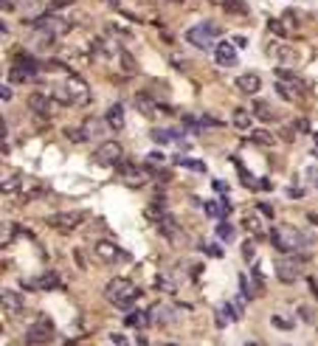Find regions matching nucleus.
<instances>
[{
  "mask_svg": "<svg viewBox=\"0 0 318 346\" xmlns=\"http://www.w3.org/2000/svg\"><path fill=\"white\" fill-rule=\"evenodd\" d=\"M239 281H242V296L245 298H253V290L248 287V276H239Z\"/></svg>",
  "mask_w": 318,
  "mask_h": 346,
  "instance_id": "38",
  "label": "nucleus"
},
{
  "mask_svg": "<svg viewBox=\"0 0 318 346\" xmlns=\"http://www.w3.org/2000/svg\"><path fill=\"white\" fill-rule=\"evenodd\" d=\"M34 31H37L40 37H45V40H56V37L68 34V31L74 28V23L68 17H62L59 12H48V14H37V20H34Z\"/></svg>",
  "mask_w": 318,
  "mask_h": 346,
  "instance_id": "4",
  "label": "nucleus"
},
{
  "mask_svg": "<svg viewBox=\"0 0 318 346\" xmlns=\"http://www.w3.org/2000/svg\"><path fill=\"white\" fill-rule=\"evenodd\" d=\"M138 296H141V290L127 279H113L104 287V298L110 304H116L118 310H133V304L138 301Z\"/></svg>",
  "mask_w": 318,
  "mask_h": 346,
  "instance_id": "3",
  "label": "nucleus"
},
{
  "mask_svg": "<svg viewBox=\"0 0 318 346\" xmlns=\"http://www.w3.org/2000/svg\"><path fill=\"white\" fill-rule=\"evenodd\" d=\"M20 188H23V175L6 172V175H3V195L6 197H20Z\"/></svg>",
  "mask_w": 318,
  "mask_h": 346,
  "instance_id": "22",
  "label": "nucleus"
},
{
  "mask_svg": "<svg viewBox=\"0 0 318 346\" xmlns=\"http://www.w3.org/2000/svg\"><path fill=\"white\" fill-rule=\"evenodd\" d=\"M104 127H107V121H104V118H96V115L85 118V124H82V133H85V141H96V138H102Z\"/></svg>",
  "mask_w": 318,
  "mask_h": 346,
  "instance_id": "19",
  "label": "nucleus"
},
{
  "mask_svg": "<svg viewBox=\"0 0 318 346\" xmlns=\"http://www.w3.org/2000/svg\"><path fill=\"white\" fill-rule=\"evenodd\" d=\"M56 104H59V102H56V99H51L48 93H34V96H28V107H31V113L43 115V118L54 115Z\"/></svg>",
  "mask_w": 318,
  "mask_h": 346,
  "instance_id": "14",
  "label": "nucleus"
},
{
  "mask_svg": "<svg viewBox=\"0 0 318 346\" xmlns=\"http://www.w3.org/2000/svg\"><path fill=\"white\" fill-rule=\"evenodd\" d=\"M304 90H307L304 79H299V76L290 73V71L276 68V93H279L281 99H288V102H301Z\"/></svg>",
  "mask_w": 318,
  "mask_h": 346,
  "instance_id": "6",
  "label": "nucleus"
},
{
  "mask_svg": "<svg viewBox=\"0 0 318 346\" xmlns=\"http://www.w3.org/2000/svg\"><path fill=\"white\" fill-rule=\"evenodd\" d=\"M234 127L239 130V133H251V124H253V113H248V110H234Z\"/></svg>",
  "mask_w": 318,
  "mask_h": 346,
  "instance_id": "23",
  "label": "nucleus"
},
{
  "mask_svg": "<svg viewBox=\"0 0 318 346\" xmlns=\"http://www.w3.org/2000/svg\"><path fill=\"white\" fill-rule=\"evenodd\" d=\"M48 96L56 99L59 104H79V107H85V104L90 102V87H87V82L82 79V76L65 73L62 79H56L54 85L48 87Z\"/></svg>",
  "mask_w": 318,
  "mask_h": 346,
  "instance_id": "1",
  "label": "nucleus"
},
{
  "mask_svg": "<svg viewBox=\"0 0 318 346\" xmlns=\"http://www.w3.org/2000/svg\"><path fill=\"white\" fill-rule=\"evenodd\" d=\"M214 59H217V65H222V68L237 65V48H234L228 40H220L217 48H214Z\"/></svg>",
  "mask_w": 318,
  "mask_h": 346,
  "instance_id": "16",
  "label": "nucleus"
},
{
  "mask_svg": "<svg viewBox=\"0 0 318 346\" xmlns=\"http://www.w3.org/2000/svg\"><path fill=\"white\" fill-rule=\"evenodd\" d=\"M93 51L102 54V56H110V59H118L124 48L116 43V40H110V37H96V40H93Z\"/></svg>",
  "mask_w": 318,
  "mask_h": 346,
  "instance_id": "15",
  "label": "nucleus"
},
{
  "mask_svg": "<svg viewBox=\"0 0 318 346\" xmlns=\"http://www.w3.org/2000/svg\"><path fill=\"white\" fill-rule=\"evenodd\" d=\"M152 138L158 144H169V141H183V133H178V130H152Z\"/></svg>",
  "mask_w": 318,
  "mask_h": 346,
  "instance_id": "27",
  "label": "nucleus"
},
{
  "mask_svg": "<svg viewBox=\"0 0 318 346\" xmlns=\"http://www.w3.org/2000/svg\"><path fill=\"white\" fill-rule=\"evenodd\" d=\"M251 138L257 141V144H262V146H273V144H276V138L268 133V130H253Z\"/></svg>",
  "mask_w": 318,
  "mask_h": 346,
  "instance_id": "31",
  "label": "nucleus"
},
{
  "mask_svg": "<svg viewBox=\"0 0 318 346\" xmlns=\"http://www.w3.org/2000/svg\"><path fill=\"white\" fill-rule=\"evenodd\" d=\"M25 340H28L31 346H45L54 340V327H51L48 318H40L37 324H31L28 332H25Z\"/></svg>",
  "mask_w": 318,
  "mask_h": 346,
  "instance_id": "11",
  "label": "nucleus"
},
{
  "mask_svg": "<svg viewBox=\"0 0 318 346\" xmlns=\"http://www.w3.org/2000/svg\"><path fill=\"white\" fill-rule=\"evenodd\" d=\"M301 273H304V262L299 259V256H281L279 262H276V276H279L284 285H293V281L301 279Z\"/></svg>",
  "mask_w": 318,
  "mask_h": 346,
  "instance_id": "8",
  "label": "nucleus"
},
{
  "mask_svg": "<svg viewBox=\"0 0 318 346\" xmlns=\"http://www.w3.org/2000/svg\"><path fill=\"white\" fill-rule=\"evenodd\" d=\"M74 259H76L79 267H85V254H82V250H74Z\"/></svg>",
  "mask_w": 318,
  "mask_h": 346,
  "instance_id": "43",
  "label": "nucleus"
},
{
  "mask_svg": "<svg viewBox=\"0 0 318 346\" xmlns=\"http://www.w3.org/2000/svg\"><path fill=\"white\" fill-rule=\"evenodd\" d=\"M270 31H276V34H281V37H284V25H279L276 20H270Z\"/></svg>",
  "mask_w": 318,
  "mask_h": 346,
  "instance_id": "41",
  "label": "nucleus"
},
{
  "mask_svg": "<svg viewBox=\"0 0 318 346\" xmlns=\"http://www.w3.org/2000/svg\"><path fill=\"white\" fill-rule=\"evenodd\" d=\"M43 68H45V71H51V73H68L65 62H56V59H48Z\"/></svg>",
  "mask_w": 318,
  "mask_h": 346,
  "instance_id": "34",
  "label": "nucleus"
},
{
  "mask_svg": "<svg viewBox=\"0 0 318 346\" xmlns=\"http://www.w3.org/2000/svg\"><path fill=\"white\" fill-rule=\"evenodd\" d=\"M0 298H3V312H6V316H17V312L23 310V298H20L17 293H12L9 287L0 293Z\"/></svg>",
  "mask_w": 318,
  "mask_h": 346,
  "instance_id": "20",
  "label": "nucleus"
},
{
  "mask_svg": "<svg viewBox=\"0 0 318 346\" xmlns=\"http://www.w3.org/2000/svg\"><path fill=\"white\" fill-rule=\"evenodd\" d=\"M203 248H206L211 256H222V248H217V245H203Z\"/></svg>",
  "mask_w": 318,
  "mask_h": 346,
  "instance_id": "40",
  "label": "nucleus"
},
{
  "mask_svg": "<svg viewBox=\"0 0 318 346\" xmlns=\"http://www.w3.org/2000/svg\"><path fill=\"white\" fill-rule=\"evenodd\" d=\"M310 219H312V223H315V225H318V214H310Z\"/></svg>",
  "mask_w": 318,
  "mask_h": 346,
  "instance_id": "48",
  "label": "nucleus"
},
{
  "mask_svg": "<svg viewBox=\"0 0 318 346\" xmlns=\"http://www.w3.org/2000/svg\"><path fill=\"white\" fill-rule=\"evenodd\" d=\"M155 318H158L161 324H166V321H175V312H172L169 307H155Z\"/></svg>",
  "mask_w": 318,
  "mask_h": 346,
  "instance_id": "32",
  "label": "nucleus"
},
{
  "mask_svg": "<svg viewBox=\"0 0 318 346\" xmlns=\"http://www.w3.org/2000/svg\"><path fill=\"white\" fill-rule=\"evenodd\" d=\"M296 127H299L301 133H307V130H310V121H307V118H304V121H296Z\"/></svg>",
  "mask_w": 318,
  "mask_h": 346,
  "instance_id": "46",
  "label": "nucleus"
},
{
  "mask_svg": "<svg viewBox=\"0 0 318 346\" xmlns=\"http://www.w3.org/2000/svg\"><path fill=\"white\" fill-rule=\"evenodd\" d=\"M237 90L245 93V96H257L259 87H262V79H259V73H242V76H237Z\"/></svg>",
  "mask_w": 318,
  "mask_h": 346,
  "instance_id": "18",
  "label": "nucleus"
},
{
  "mask_svg": "<svg viewBox=\"0 0 318 346\" xmlns=\"http://www.w3.org/2000/svg\"><path fill=\"white\" fill-rule=\"evenodd\" d=\"M251 113H253V118H259V121H268V124H273L276 118H279V115L270 110V104H265V102H257Z\"/></svg>",
  "mask_w": 318,
  "mask_h": 346,
  "instance_id": "26",
  "label": "nucleus"
},
{
  "mask_svg": "<svg viewBox=\"0 0 318 346\" xmlns=\"http://www.w3.org/2000/svg\"><path fill=\"white\" fill-rule=\"evenodd\" d=\"M217 34H220V25H217L214 20H203V23L192 25V28L186 31V43L200 48V51H208V48H217L214 45Z\"/></svg>",
  "mask_w": 318,
  "mask_h": 346,
  "instance_id": "5",
  "label": "nucleus"
},
{
  "mask_svg": "<svg viewBox=\"0 0 318 346\" xmlns=\"http://www.w3.org/2000/svg\"><path fill=\"white\" fill-rule=\"evenodd\" d=\"M217 3H228V0H217Z\"/></svg>",
  "mask_w": 318,
  "mask_h": 346,
  "instance_id": "50",
  "label": "nucleus"
},
{
  "mask_svg": "<svg viewBox=\"0 0 318 346\" xmlns=\"http://www.w3.org/2000/svg\"><path fill=\"white\" fill-rule=\"evenodd\" d=\"M71 3H74V0H51V6H54V9H62V6H71Z\"/></svg>",
  "mask_w": 318,
  "mask_h": 346,
  "instance_id": "42",
  "label": "nucleus"
},
{
  "mask_svg": "<svg viewBox=\"0 0 318 346\" xmlns=\"http://www.w3.org/2000/svg\"><path fill=\"white\" fill-rule=\"evenodd\" d=\"M214 231H217V237H220L222 242H231L234 239V228H231V223H226V219H220Z\"/></svg>",
  "mask_w": 318,
  "mask_h": 346,
  "instance_id": "30",
  "label": "nucleus"
},
{
  "mask_svg": "<svg viewBox=\"0 0 318 346\" xmlns=\"http://www.w3.org/2000/svg\"><path fill=\"white\" fill-rule=\"evenodd\" d=\"M270 242H273V248L281 250V254H299V250L310 248V239H307L299 228H293V225H276V228L270 231Z\"/></svg>",
  "mask_w": 318,
  "mask_h": 346,
  "instance_id": "2",
  "label": "nucleus"
},
{
  "mask_svg": "<svg viewBox=\"0 0 318 346\" xmlns=\"http://www.w3.org/2000/svg\"><path fill=\"white\" fill-rule=\"evenodd\" d=\"M259 211H262V214H265V217H273V208H270V206H268V203H262V206H259Z\"/></svg>",
  "mask_w": 318,
  "mask_h": 346,
  "instance_id": "45",
  "label": "nucleus"
},
{
  "mask_svg": "<svg viewBox=\"0 0 318 346\" xmlns=\"http://www.w3.org/2000/svg\"><path fill=\"white\" fill-rule=\"evenodd\" d=\"M48 225L56 231H62V234H68V231H74L82 225V214H74V211H62V214H51L48 217Z\"/></svg>",
  "mask_w": 318,
  "mask_h": 346,
  "instance_id": "13",
  "label": "nucleus"
},
{
  "mask_svg": "<svg viewBox=\"0 0 318 346\" xmlns=\"http://www.w3.org/2000/svg\"><path fill=\"white\" fill-rule=\"evenodd\" d=\"M104 121H107V127H110L113 133H121L124 130V104H113V107L107 110V115H104Z\"/></svg>",
  "mask_w": 318,
  "mask_h": 346,
  "instance_id": "21",
  "label": "nucleus"
},
{
  "mask_svg": "<svg viewBox=\"0 0 318 346\" xmlns=\"http://www.w3.org/2000/svg\"><path fill=\"white\" fill-rule=\"evenodd\" d=\"M118 177H121L127 186L138 188L152 177V172H149L147 166H138V164H133V161H124V164H118Z\"/></svg>",
  "mask_w": 318,
  "mask_h": 346,
  "instance_id": "9",
  "label": "nucleus"
},
{
  "mask_svg": "<svg viewBox=\"0 0 318 346\" xmlns=\"http://www.w3.org/2000/svg\"><path fill=\"white\" fill-rule=\"evenodd\" d=\"M113 340H116V346H127V338H121V335H116Z\"/></svg>",
  "mask_w": 318,
  "mask_h": 346,
  "instance_id": "47",
  "label": "nucleus"
},
{
  "mask_svg": "<svg viewBox=\"0 0 318 346\" xmlns=\"http://www.w3.org/2000/svg\"><path fill=\"white\" fill-rule=\"evenodd\" d=\"M40 62L34 59V56H25V54H20L17 59L12 62V71H9V79L12 82H31L34 76L40 73Z\"/></svg>",
  "mask_w": 318,
  "mask_h": 346,
  "instance_id": "7",
  "label": "nucleus"
},
{
  "mask_svg": "<svg viewBox=\"0 0 318 346\" xmlns=\"http://www.w3.org/2000/svg\"><path fill=\"white\" fill-rule=\"evenodd\" d=\"M242 256H245L248 262L253 259V242H245V245H242Z\"/></svg>",
  "mask_w": 318,
  "mask_h": 346,
  "instance_id": "39",
  "label": "nucleus"
},
{
  "mask_svg": "<svg viewBox=\"0 0 318 346\" xmlns=\"http://www.w3.org/2000/svg\"><path fill=\"white\" fill-rule=\"evenodd\" d=\"M149 318H152V312L141 310V312H133V316H127V324L133 327V324H144V321H149Z\"/></svg>",
  "mask_w": 318,
  "mask_h": 346,
  "instance_id": "33",
  "label": "nucleus"
},
{
  "mask_svg": "<svg viewBox=\"0 0 318 346\" xmlns=\"http://www.w3.org/2000/svg\"><path fill=\"white\" fill-rule=\"evenodd\" d=\"M121 155H124V149H121V144H118V141H102V144H99V149H96V164H102V166H118V164H121Z\"/></svg>",
  "mask_w": 318,
  "mask_h": 346,
  "instance_id": "12",
  "label": "nucleus"
},
{
  "mask_svg": "<svg viewBox=\"0 0 318 346\" xmlns=\"http://www.w3.org/2000/svg\"><path fill=\"white\" fill-rule=\"evenodd\" d=\"M242 225L251 231V234H262V223H257V219H242Z\"/></svg>",
  "mask_w": 318,
  "mask_h": 346,
  "instance_id": "36",
  "label": "nucleus"
},
{
  "mask_svg": "<svg viewBox=\"0 0 318 346\" xmlns=\"http://www.w3.org/2000/svg\"><path fill=\"white\" fill-rule=\"evenodd\" d=\"M0 96H3V102H9V99H12V87H9V85H3V90H0Z\"/></svg>",
  "mask_w": 318,
  "mask_h": 346,
  "instance_id": "44",
  "label": "nucleus"
},
{
  "mask_svg": "<svg viewBox=\"0 0 318 346\" xmlns=\"http://www.w3.org/2000/svg\"><path fill=\"white\" fill-rule=\"evenodd\" d=\"M172 3H183V0H172Z\"/></svg>",
  "mask_w": 318,
  "mask_h": 346,
  "instance_id": "49",
  "label": "nucleus"
},
{
  "mask_svg": "<svg viewBox=\"0 0 318 346\" xmlns=\"http://www.w3.org/2000/svg\"><path fill=\"white\" fill-rule=\"evenodd\" d=\"M228 211H231V203H228V200H222V203H217V200L206 203V214H208V217H214V219H226Z\"/></svg>",
  "mask_w": 318,
  "mask_h": 346,
  "instance_id": "25",
  "label": "nucleus"
},
{
  "mask_svg": "<svg viewBox=\"0 0 318 346\" xmlns=\"http://www.w3.org/2000/svg\"><path fill=\"white\" fill-rule=\"evenodd\" d=\"M93 256H96L102 265H116V262L127 259V254H124L113 239H96V242H93Z\"/></svg>",
  "mask_w": 318,
  "mask_h": 346,
  "instance_id": "10",
  "label": "nucleus"
},
{
  "mask_svg": "<svg viewBox=\"0 0 318 346\" xmlns=\"http://www.w3.org/2000/svg\"><path fill=\"white\" fill-rule=\"evenodd\" d=\"M270 321H273V327H281V329H290V327H293V321H290V318H281V316H273Z\"/></svg>",
  "mask_w": 318,
  "mask_h": 346,
  "instance_id": "37",
  "label": "nucleus"
},
{
  "mask_svg": "<svg viewBox=\"0 0 318 346\" xmlns=\"http://www.w3.org/2000/svg\"><path fill=\"white\" fill-rule=\"evenodd\" d=\"M270 54L276 59H284V62H296V51L288 48V45H270Z\"/></svg>",
  "mask_w": 318,
  "mask_h": 346,
  "instance_id": "28",
  "label": "nucleus"
},
{
  "mask_svg": "<svg viewBox=\"0 0 318 346\" xmlns=\"http://www.w3.org/2000/svg\"><path fill=\"white\" fill-rule=\"evenodd\" d=\"M118 71L124 73V76H135V73H138V62L133 59V54H130V51H121V56H118Z\"/></svg>",
  "mask_w": 318,
  "mask_h": 346,
  "instance_id": "24",
  "label": "nucleus"
},
{
  "mask_svg": "<svg viewBox=\"0 0 318 346\" xmlns=\"http://www.w3.org/2000/svg\"><path fill=\"white\" fill-rule=\"evenodd\" d=\"M28 290H56L59 287V273H54V270H48V273L37 276V279H28L23 281Z\"/></svg>",
  "mask_w": 318,
  "mask_h": 346,
  "instance_id": "17",
  "label": "nucleus"
},
{
  "mask_svg": "<svg viewBox=\"0 0 318 346\" xmlns=\"http://www.w3.org/2000/svg\"><path fill=\"white\" fill-rule=\"evenodd\" d=\"M135 104H138V110L141 113H147V115H155V102L149 96H144V93H138L135 96Z\"/></svg>",
  "mask_w": 318,
  "mask_h": 346,
  "instance_id": "29",
  "label": "nucleus"
},
{
  "mask_svg": "<svg viewBox=\"0 0 318 346\" xmlns=\"http://www.w3.org/2000/svg\"><path fill=\"white\" fill-rule=\"evenodd\" d=\"M178 164L189 166V169H197V172H206V166L200 164V161H189V158H178Z\"/></svg>",
  "mask_w": 318,
  "mask_h": 346,
  "instance_id": "35",
  "label": "nucleus"
}]
</instances>
